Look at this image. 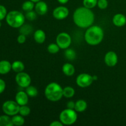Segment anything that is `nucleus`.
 <instances>
[{
	"label": "nucleus",
	"mask_w": 126,
	"mask_h": 126,
	"mask_svg": "<svg viewBox=\"0 0 126 126\" xmlns=\"http://www.w3.org/2000/svg\"><path fill=\"white\" fill-rule=\"evenodd\" d=\"M73 21L75 24L80 28H89L94 22L95 16L91 9L80 7L75 10L73 14Z\"/></svg>",
	"instance_id": "1"
},
{
	"label": "nucleus",
	"mask_w": 126,
	"mask_h": 126,
	"mask_svg": "<svg viewBox=\"0 0 126 126\" xmlns=\"http://www.w3.org/2000/svg\"><path fill=\"white\" fill-rule=\"evenodd\" d=\"M104 37L103 30L97 25L91 26L85 33L84 38L86 43L91 46H96L102 41Z\"/></svg>",
	"instance_id": "2"
},
{
	"label": "nucleus",
	"mask_w": 126,
	"mask_h": 126,
	"mask_svg": "<svg viewBox=\"0 0 126 126\" xmlns=\"http://www.w3.org/2000/svg\"><path fill=\"white\" fill-rule=\"evenodd\" d=\"M63 89L60 84L57 82H51L46 86L44 91V94L47 100L51 102H57L62 97Z\"/></svg>",
	"instance_id": "3"
},
{
	"label": "nucleus",
	"mask_w": 126,
	"mask_h": 126,
	"mask_svg": "<svg viewBox=\"0 0 126 126\" xmlns=\"http://www.w3.org/2000/svg\"><path fill=\"white\" fill-rule=\"evenodd\" d=\"M6 20L7 24L12 28H20L24 24L25 16L18 11H12L8 12Z\"/></svg>",
	"instance_id": "4"
},
{
	"label": "nucleus",
	"mask_w": 126,
	"mask_h": 126,
	"mask_svg": "<svg viewBox=\"0 0 126 126\" xmlns=\"http://www.w3.org/2000/svg\"><path fill=\"white\" fill-rule=\"evenodd\" d=\"M78 118L77 112L73 109L64 110L60 114V121L64 125H71L76 121Z\"/></svg>",
	"instance_id": "5"
},
{
	"label": "nucleus",
	"mask_w": 126,
	"mask_h": 126,
	"mask_svg": "<svg viewBox=\"0 0 126 126\" xmlns=\"http://www.w3.org/2000/svg\"><path fill=\"white\" fill-rule=\"evenodd\" d=\"M20 107L16 101L7 100L3 103L2 109L5 114L13 116L19 113Z\"/></svg>",
	"instance_id": "6"
},
{
	"label": "nucleus",
	"mask_w": 126,
	"mask_h": 126,
	"mask_svg": "<svg viewBox=\"0 0 126 126\" xmlns=\"http://www.w3.org/2000/svg\"><path fill=\"white\" fill-rule=\"evenodd\" d=\"M56 43L62 49H66L71 43V38L69 34L65 32L59 33L56 38Z\"/></svg>",
	"instance_id": "7"
},
{
	"label": "nucleus",
	"mask_w": 126,
	"mask_h": 126,
	"mask_svg": "<svg viewBox=\"0 0 126 126\" xmlns=\"http://www.w3.org/2000/svg\"><path fill=\"white\" fill-rule=\"evenodd\" d=\"M92 76L87 73H81L78 75L76 78V82L78 86L82 88H86L91 86L93 82Z\"/></svg>",
	"instance_id": "8"
},
{
	"label": "nucleus",
	"mask_w": 126,
	"mask_h": 126,
	"mask_svg": "<svg viewBox=\"0 0 126 126\" xmlns=\"http://www.w3.org/2000/svg\"><path fill=\"white\" fill-rule=\"evenodd\" d=\"M16 81L20 87L27 88L30 85L32 79L28 74L22 71L17 74L16 76Z\"/></svg>",
	"instance_id": "9"
},
{
	"label": "nucleus",
	"mask_w": 126,
	"mask_h": 126,
	"mask_svg": "<svg viewBox=\"0 0 126 126\" xmlns=\"http://www.w3.org/2000/svg\"><path fill=\"white\" fill-rule=\"evenodd\" d=\"M69 15V10L65 6H59L55 8L53 11V16L57 20L66 18Z\"/></svg>",
	"instance_id": "10"
},
{
	"label": "nucleus",
	"mask_w": 126,
	"mask_h": 126,
	"mask_svg": "<svg viewBox=\"0 0 126 126\" xmlns=\"http://www.w3.org/2000/svg\"><path fill=\"white\" fill-rule=\"evenodd\" d=\"M118 61V55L114 51H109L105 56V62L107 66L113 67L117 64Z\"/></svg>",
	"instance_id": "11"
},
{
	"label": "nucleus",
	"mask_w": 126,
	"mask_h": 126,
	"mask_svg": "<svg viewBox=\"0 0 126 126\" xmlns=\"http://www.w3.org/2000/svg\"><path fill=\"white\" fill-rule=\"evenodd\" d=\"M16 101L20 106L26 105L28 102V95L26 92L20 91L16 94Z\"/></svg>",
	"instance_id": "12"
},
{
	"label": "nucleus",
	"mask_w": 126,
	"mask_h": 126,
	"mask_svg": "<svg viewBox=\"0 0 126 126\" xmlns=\"http://www.w3.org/2000/svg\"><path fill=\"white\" fill-rule=\"evenodd\" d=\"M35 11L37 14L39 15L43 16L46 14L48 11L47 4L44 1H39V2H36L34 6Z\"/></svg>",
	"instance_id": "13"
},
{
	"label": "nucleus",
	"mask_w": 126,
	"mask_h": 126,
	"mask_svg": "<svg viewBox=\"0 0 126 126\" xmlns=\"http://www.w3.org/2000/svg\"><path fill=\"white\" fill-rule=\"evenodd\" d=\"M113 23L116 27H123L126 23V17L122 14H117L113 17Z\"/></svg>",
	"instance_id": "14"
},
{
	"label": "nucleus",
	"mask_w": 126,
	"mask_h": 126,
	"mask_svg": "<svg viewBox=\"0 0 126 126\" xmlns=\"http://www.w3.org/2000/svg\"><path fill=\"white\" fill-rule=\"evenodd\" d=\"M12 69V64L7 60H1L0 61V74L6 75Z\"/></svg>",
	"instance_id": "15"
},
{
	"label": "nucleus",
	"mask_w": 126,
	"mask_h": 126,
	"mask_svg": "<svg viewBox=\"0 0 126 126\" xmlns=\"http://www.w3.org/2000/svg\"><path fill=\"white\" fill-rule=\"evenodd\" d=\"M34 39L38 44H42L46 40L45 32L42 30H37L34 33Z\"/></svg>",
	"instance_id": "16"
},
{
	"label": "nucleus",
	"mask_w": 126,
	"mask_h": 126,
	"mask_svg": "<svg viewBox=\"0 0 126 126\" xmlns=\"http://www.w3.org/2000/svg\"><path fill=\"white\" fill-rule=\"evenodd\" d=\"M62 71L66 76H71L74 75L75 72V66L72 64L66 63L63 65Z\"/></svg>",
	"instance_id": "17"
},
{
	"label": "nucleus",
	"mask_w": 126,
	"mask_h": 126,
	"mask_svg": "<svg viewBox=\"0 0 126 126\" xmlns=\"http://www.w3.org/2000/svg\"><path fill=\"white\" fill-rule=\"evenodd\" d=\"M87 107V103L84 100H78L75 102V110L78 113H82L84 111Z\"/></svg>",
	"instance_id": "18"
},
{
	"label": "nucleus",
	"mask_w": 126,
	"mask_h": 126,
	"mask_svg": "<svg viewBox=\"0 0 126 126\" xmlns=\"http://www.w3.org/2000/svg\"><path fill=\"white\" fill-rule=\"evenodd\" d=\"M25 65L22 62L17 60L12 63V70L16 73L22 72L24 70Z\"/></svg>",
	"instance_id": "19"
},
{
	"label": "nucleus",
	"mask_w": 126,
	"mask_h": 126,
	"mask_svg": "<svg viewBox=\"0 0 126 126\" xmlns=\"http://www.w3.org/2000/svg\"><path fill=\"white\" fill-rule=\"evenodd\" d=\"M13 123L12 121V118L9 116L2 115L0 116V126H12Z\"/></svg>",
	"instance_id": "20"
},
{
	"label": "nucleus",
	"mask_w": 126,
	"mask_h": 126,
	"mask_svg": "<svg viewBox=\"0 0 126 126\" xmlns=\"http://www.w3.org/2000/svg\"><path fill=\"white\" fill-rule=\"evenodd\" d=\"M33 32V27L28 24H23V25L20 27L19 32L20 34H23L27 36L31 34Z\"/></svg>",
	"instance_id": "21"
},
{
	"label": "nucleus",
	"mask_w": 126,
	"mask_h": 126,
	"mask_svg": "<svg viewBox=\"0 0 126 126\" xmlns=\"http://www.w3.org/2000/svg\"><path fill=\"white\" fill-rule=\"evenodd\" d=\"M75 91L71 86H66L63 89V95L65 98H71L74 96Z\"/></svg>",
	"instance_id": "22"
},
{
	"label": "nucleus",
	"mask_w": 126,
	"mask_h": 126,
	"mask_svg": "<svg viewBox=\"0 0 126 126\" xmlns=\"http://www.w3.org/2000/svg\"><path fill=\"white\" fill-rule=\"evenodd\" d=\"M12 121L13 123V125L17 126H22L25 123V119L22 115H16L13 116L12 118Z\"/></svg>",
	"instance_id": "23"
},
{
	"label": "nucleus",
	"mask_w": 126,
	"mask_h": 126,
	"mask_svg": "<svg viewBox=\"0 0 126 126\" xmlns=\"http://www.w3.org/2000/svg\"><path fill=\"white\" fill-rule=\"evenodd\" d=\"M25 92L30 97H35L38 94V91L37 89L34 86H30V85L26 88Z\"/></svg>",
	"instance_id": "24"
},
{
	"label": "nucleus",
	"mask_w": 126,
	"mask_h": 126,
	"mask_svg": "<svg viewBox=\"0 0 126 126\" xmlns=\"http://www.w3.org/2000/svg\"><path fill=\"white\" fill-rule=\"evenodd\" d=\"M34 3V2H32L30 0L25 1L22 4V9L24 11H25L26 12H28V11H33L34 7V6H35Z\"/></svg>",
	"instance_id": "25"
},
{
	"label": "nucleus",
	"mask_w": 126,
	"mask_h": 126,
	"mask_svg": "<svg viewBox=\"0 0 126 126\" xmlns=\"http://www.w3.org/2000/svg\"><path fill=\"white\" fill-rule=\"evenodd\" d=\"M65 56L66 59L69 60H73L76 58V54L75 50L72 49H66L65 52Z\"/></svg>",
	"instance_id": "26"
},
{
	"label": "nucleus",
	"mask_w": 126,
	"mask_h": 126,
	"mask_svg": "<svg viewBox=\"0 0 126 126\" xmlns=\"http://www.w3.org/2000/svg\"><path fill=\"white\" fill-rule=\"evenodd\" d=\"M98 0H83V5L88 9H92L97 5Z\"/></svg>",
	"instance_id": "27"
},
{
	"label": "nucleus",
	"mask_w": 126,
	"mask_h": 126,
	"mask_svg": "<svg viewBox=\"0 0 126 126\" xmlns=\"http://www.w3.org/2000/svg\"><path fill=\"white\" fill-rule=\"evenodd\" d=\"M60 48L59 47V46L57 45V44H54V43H52L50 44L47 46V50L49 53L50 54H57L58 52L59 51Z\"/></svg>",
	"instance_id": "28"
},
{
	"label": "nucleus",
	"mask_w": 126,
	"mask_h": 126,
	"mask_svg": "<svg viewBox=\"0 0 126 126\" xmlns=\"http://www.w3.org/2000/svg\"><path fill=\"white\" fill-rule=\"evenodd\" d=\"M31 112L30 108L27 105H22L20 107L19 110V114L22 115V116H27L29 115Z\"/></svg>",
	"instance_id": "29"
},
{
	"label": "nucleus",
	"mask_w": 126,
	"mask_h": 126,
	"mask_svg": "<svg viewBox=\"0 0 126 126\" xmlns=\"http://www.w3.org/2000/svg\"><path fill=\"white\" fill-rule=\"evenodd\" d=\"M25 18H27V20H34L36 19L37 18L36 13L35 12H34L33 11L27 12V13H26L25 14Z\"/></svg>",
	"instance_id": "30"
},
{
	"label": "nucleus",
	"mask_w": 126,
	"mask_h": 126,
	"mask_svg": "<svg viewBox=\"0 0 126 126\" xmlns=\"http://www.w3.org/2000/svg\"><path fill=\"white\" fill-rule=\"evenodd\" d=\"M108 2L107 0H98L97 6L100 9H105L108 7Z\"/></svg>",
	"instance_id": "31"
},
{
	"label": "nucleus",
	"mask_w": 126,
	"mask_h": 126,
	"mask_svg": "<svg viewBox=\"0 0 126 126\" xmlns=\"http://www.w3.org/2000/svg\"><path fill=\"white\" fill-rule=\"evenodd\" d=\"M7 14V9L6 7L2 5H0V21L6 18Z\"/></svg>",
	"instance_id": "32"
},
{
	"label": "nucleus",
	"mask_w": 126,
	"mask_h": 126,
	"mask_svg": "<svg viewBox=\"0 0 126 126\" xmlns=\"http://www.w3.org/2000/svg\"><path fill=\"white\" fill-rule=\"evenodd\" d=\"M26 41V36L23 34H20L17 37V42L19 44H23Z\"/></svg>",
	"instance_id": "33"
},
{
	"label": "nucleus",
	"mask_w": 126,
	"mask_h": 126,
	"mask_svg": "<svg viewBox=\"0 0 126 126\" xmlns=\"http://www.w3.org/2000/svg\"><path fill=\"white\" fill-rule=\"evenodd\" d=\"M6 89V82L2 79H0V94L4 91Z\"/></svg>",
	"instance_id": "34"
},
{
	"label": "nucleus",
	"mask_w": 126,
	"mask_h": 126,
	"mask_svg": "<svg viewBox=\"0 0 126 126\" xmlns=\"http://www.w3.org/2000/svg\"><path fill=\"white\" fill-rule=\"evenodd\" d=\"M66 107H67V108H69V109L75 110V103L73 101H70L66 103Z\"/></svg>",
	"instance_id": "35"
},
{
	"label": "nucleus",
	"mask_w": 126,
	"mask_h": 126,
	"mask_svg": "<svg viewBox=\"0 0 126 126\" xmlns=\"http://www.w3.org/2000/svg\"><path fill=\"white\" fill-rule=\"evenodd\" d=\"M63 125V124L60 121H54L50 124V126H62Z\"/></svg>",
	"instance_id": "36"
},
{
	"label": "nucleus",
	"mask_w": 126,
	"mask_h": 126,
	"mask_svg": "<svg viewBox=\"0 0 126 126\" xmlns=\"http://www.w3.org/2000/svg\"><path fill=\"white\" fill-rule=\"evenodd\" d=\"M69 0H57L58 2H59V3L62 4H65L67 3L68 2Z\"/></svg>",
	"instance_id": "37"
},
{
	"label": "nucleus",
	"mask_w": 126,
	"mask_h": 126,
	"mask_svg": "<svg viewBox=\"0 0 126 126\" xmlns=\"http://www.w3.org/2000/svg\"><path fill=\"white\" fill-rule=\"evenodd\" d=\"M92 78H93L94 81H96V80L98 79V77H97L96 75H94V76H92Z\"/></svg>",
	"instance_id": "38"
},
{
	"label": "nucleus",
	"mask_w": 126,
	"mask_h": 126,
	"mask_svg": "<svg viewBox=\"0 0 126 126\" xmlns=\"http://www.w3.org/2000/svg\"><path fill=\"white\" fill-rule=\"evenodd\" d=\"M30 1H32V2H34V3H36V2H39V1H41V0H30Z\"/></svg>",
	"instance_id": "39"
},
{
	"label": "nucleus",
	"mask_w": 126,
	"mask_h": 126,
	"mask_svg": "<svg viewBox=\"0 0 126 126\" xmlns=\"http://www.w3.org/2000/svg\"><path fill=\"white\" fill-rule=\"evenodd\" d=\"M1 25H2V24H1V21H0V28L1 27Z\"/></svg>",
	"instance_id": "40"
}]
</instances>
